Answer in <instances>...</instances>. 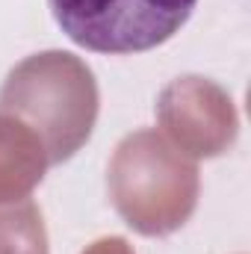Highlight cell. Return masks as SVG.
Segmentation results:
<instances>
[{
	"mask_svg": "<svg viewBox=\"0 0 251 254\" xmlns=\"http://www.w3.org/2000/svg\"><path fill=\"white\" fill-rule=\"evenodd\" d=\"M65 36L95 54H145L187 24L198 0H48Z\"/></svg>",
	"mask_w": 251,
	"mask_h": 254,
	"instance_id": "6da1fadb",
	"label": "cell"
}]
</instances>
